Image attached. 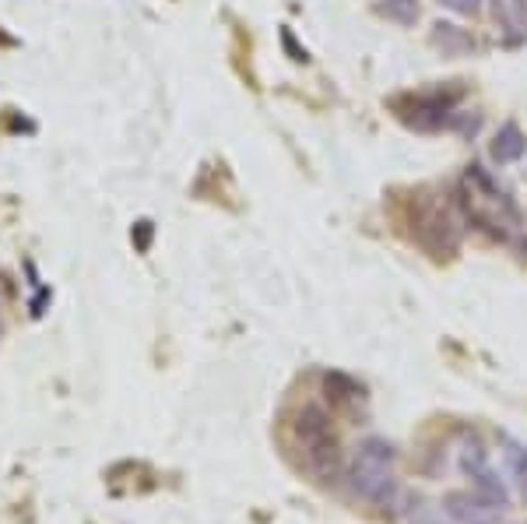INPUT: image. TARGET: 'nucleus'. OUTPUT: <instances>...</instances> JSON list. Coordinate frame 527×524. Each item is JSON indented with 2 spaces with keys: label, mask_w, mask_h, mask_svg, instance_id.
<instances>
[{
  "label": "nucleus",
  "mask_w": 527,
  "mask_h": 524,
  "mask_svg": "<svg viewBox=\"0 0 527 524\" xmlns=\"http://www.w3.org/2000/svg\"><path fill=\"white\" fill-rule=\"evenodd\" d=\"M521 493H524V503H527V475H524V485H521Z\"/></svg>",
  "instance_id": "12"
},
{
  "label": "nucleus",
  "mask_w": 527,
  "mask_h": 524,
  "mask_svg": "<svg viewBox=\"0 0 527 524\" xmlns=\"http://www.w3.org/2000/svg\"><path fill=\"white\" fill-rule=\"evenodd\" d=\"M282 42H285V49L292 53V60H306V49H303V46H295V40H292V32H288V29H282Z\"/></svg>",
  "instance_id": "11"
},
{
  "label": "nucleus",
  "mask_w": 527,
  "mask_h": 524,
  "mask_svg": "<svg viewBox=\"0 0 527 524\" xmlns=\"http://www.w3.org/2000/svg\"><path fill=\"white\" fill-rule=\"evenodd\" d=\"M398 454L394 447L387 444L383 437H369L356 447V457H352V468H348V483L352 489L376 503V507H398L401 500V483H398Z\"/></svg>",
  "instance_id": "1"
},
{
  "label": "nucleus",
  "mask_w": 527,
  "mask_h": 524,
  "mask_svg": "<svg viewBox=\"0 0 527 524\" xmlns=\"http://www.w3.org/2000/svg\"><path fill=\"white\" fill-rule=\"evenodd\" d=\"M503 447H506V450H503V457H506L510 472L524 479V475H527V447L517 444V440H503Z\"/></svg>",
  "instance_id": "9"
},
{
  "label": "nucleus",
  "mask_w": 527,
  "mask_h": 524,
  "mask_svg": "<svg viewBox=\"0 0 527 524\" xmlns=\"http://www.w3.org/2000/svg\"><path fill=\"white\" fill-rule=\"evenodd\" d=\"M464 88H433V92H415V95H405L398 99V117L415 127V130H440V127H450L453 120V106L461 102Z\"/></svg>",
  "instance_id": "2"
},
{
  "label": "nucleus",
  "mask_w": 527,
  "mask_h": 524,
  "mask_svg": "<svg viewBox=\"0 0 527 524\" xmlns=\"http://www.w3.org/2000/svg\"><path fill=\"white\" fill-rule=\"evenodd\" d=\"M436 4L446 7V11H453V14H464V18L482 14V0H436Z\"/></svg>",
  "instance_id": "10"
},
{
  "label": "nucleus",
  "mask_w": 527,
  "mask_h": 524,
  "mask_svg": "<svg viewBox=\"0 0 527 524\" xmlns=\"http://www.w3.org/2000/svg\"><path fill=\"white\" fill-rule=\"evenodd\" d=\"M429 42H433V49H440L444 57H471V53H475L471 32H464V29L453 25V22H436L433 32H429Z\"/></svg>",
  "instance_id": "5"
},
{
  "label": "nucleus",
  "mask_w": 527,
  "mask_h": 524,
  "mask_svg": "<svg viewBox=\"0 0 527 524\" xmlns=\"http://www.w3.org/2000/svg\"><path fill=\"white\" fill-rule=\"evenodd\" d=\"M457 465H461V472L471 479V475H479V472H486L488 468V450L486 444L479 440V437H464V444H461V454H457Z\"/></svg>",
  "instance_id": "8"
},
{
  "label": "nucleus",
  "mask_w": 527,
  "mask_h": 524,
  "mask_svg": "<svg viewBox=\"0 0 527 524\" xmlns=\"http://www.w3.org/2000/svg\"><path fill=\"white\" fill-rule=\"evenodd\" d=\"M433 524H440V521H433Z\"/></svg>",
  "instance_id": "13"
},
{
  "label": "nucleus",
  "mask_w": 527,
  "mask_h": 524,
  "mask_svg": "<svg viewBox=\"0 0 527 524\" xmlns=\"http://www.w3.org/2000/svg\"><path fill=\"white\" fill-rule=\"evenodd\" d=\"M444 511L457 524H499V507L486 503L479 493H464V489H453L444 496Z\"/></svg>",
  "instance_id": "3"
},
{
  "label": "nucleus",
  "mask_w": 527,
  "mask_h": 524,
  "mask_svg": "<svg viewBox=\"0 0 527 524\" xmlns=\"http://www.w3.org/2000/svg\"><path fill=\"white\" fill-rule=\"evenodd\" d=\"M524 155H527V134L521 130V123L517 120L499 123V130L488 141V159L496 162V165H514V162H521Z\"/></svg>",
  "instance_id": "4"
},
{
  "label": "nucleus",
  "mask_w": 527,
  "mask_h": 524,
  "mask_svg": "<svg viewBox=\"0 0 527 524\" xmlns=\"http://www.w3.org/2000/svg\"><path fill=\"white\" fill-rule=\"evenodd\" d=\"M373 7H376L380 18H387L394 25H405V29H411L418 22V11H422L418 0H376Z\"/></svg>",
  "instance_id": "7"
},
{
  "label": "nucleus",
  "mask_w": 527,
  "mask_h": 524,
  "mask_svg": "<svg viewBox=\"0 0 527 524\" xmlns=\"http://www.w3.org/2000/svg\"><path fill=\"white\" fill-rule=\"evenodd\" d=\"M471 489L486 500V503H492V507H499V511H506L510 507V489H506V483L492 472V468H486V472H479V475H471Z\"/></svg>",
  "instance_id": "6"
}]
</instances>
